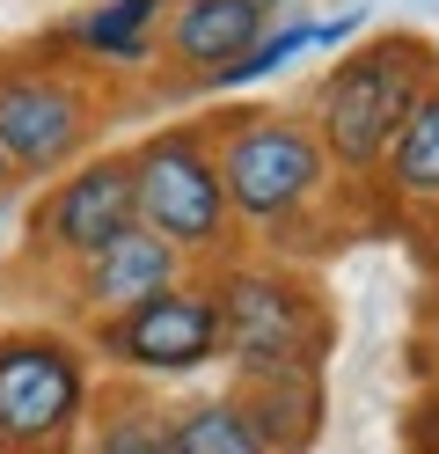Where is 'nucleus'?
<instances>
[{
    "label": "nucleus",
    "instance_id": "f257e3e1",
    "mask_svg": "<svg viewBox=\"0 0 439 454\" xmlns=\"http://www.w3.org/2000/svg\"><path fill=\"white\" fill-rule=\"evenodd\" d=\"M213 132V161H220V184H227V206L242 242H271L286 249L293 227H308L330 191L344 184L322 139L308 125V110H278V103H234L205 118Z\"/></svg>",
    "mask_w": 439,
    "mask_h": 454
},
{
    "label": "nucleus",
    "instance_id": "f03ea898",
    "mask_svg": "<svg viewBox=\"0 0 439 454\" xmlns=\"http://www.w3.org/2000/svg\"><path fill=\"white\" fill-rule=\"evenodd\" d=\"M425 89H439V44L418 30H380L366 44L337 51V67L308 96V125L344 184L380 176V154H388V139L403 132V118L418 110Z\"/></svg>",
    "mask_w": 439,
    "mask_h": 454
},
{
    "label": "nucleus",
    "instance_id": "7ed1b4c3",
    "mask_svg": "<svg viewBox=\"0 0 439 454\" xmlns=\"http://www.w3.org/2000/svg\"><path fill=\"white\" fill-rule=\"evenodd\" d=\"M220 308V345L234 381L249 374H322L337 345V316L330 294L308 271H293L278 257H227L205 271Z\"/></svg>",
    "mask_w": 439,
    "mask_h": 454
},
{
    "label": "nucleus",
    "instance_id": "20e7f679",
    "mask_svg": "<svg viewBox=\"0 0 439 454\" xmlns=\"http://www.w3.org/2000/svg\"><path fill=\"white\" fill-rule=\"evenodd\" d=\"M132 198H139V227L161 235L191 271H213L227 257H242V227H234L205 118L161 125V132L139 139L132 147Z\"/></svg>",
    "mask_w": 439,
    "mask_h": 454
},
{
    "label": "nucleus",
    "instance_id": "39448f33",
    "mask_svg": "<svg viewBox=\"0 0 439 454\" xmlns=\"http://www.w3.org/2000/svg\"><path fill=\"white\" fill-rule=\"evenodd\" d=\"M96 352L67 323L0 330V454H74L96 411Z\"/></svg>",
    "mask_w": 439,
    "mask_h": 454
},
{
    "label": "nucleus",
    "instance_id": "423d86ee",
    "mask_svg": "<svg viewBox=\"0 0 439 454\" xmlns=\"http://www.w3.org/2000/svg\"><path fill=\"white\" fill-rule=\"evenodd\" d=\"M103 125L96 81L51 59H0V154L15 176H59V168L88 161Z\"/></svg>",
    "mask_w": 439,
    "mask_h": 454
},
{
    "label": "nucleus",
    "instance_id": "0eeeda50",
    "mask_svg": "<svg viewBox=\"0 0 439 454\" xmlns=\"http://www.w3.org/2000/svg\"><path fill=\"white\" fill-rule=\"evenodd\" d=\"M81 337L96 352V366H110L117 381H191V374L227 359L205 271L154 294V301H139V308H125V316H110V323H88Z\"/></svg>",
    "mask_w": 439,
    "mask_h": 454
},
{
    "label": "nucleus",
    "instance_id": "6e6552de",
    "mask_svg": "<svg viewBox=\"0 0 439 454\" xmlns=\"http://www.w3.org/2000/svg\"><path fill=\"white\" fill-rule=\"evenodd\" d=\"M125 227H139V198H132V147L125 154H88L74 168H59L44 198L29 206L22 227V257L67 271L81 257H96L103 242H117Z\"/></svg>",
    "mask_w": 439,
    "mask_h": 454
},
{
    "label": "nucleus",
    "instance_id": "1a4fd4ad",
    "mask_svg": "<svg viewBox=\"0 0 439 454\" xmlns=\"http://www.w3.org/2000/svg\"><path fill=\"white\" fill-rule=\"evenodd\" d=\"M67 286H59V316H67V330H88V323H110L125 316V308L154 301L169 286H184V278H198L161 235H146V227H125L117 242H103L96 257H81L59 271Z\"/></svg>",
    "mask_w": 439,
    "mask_h": 454
},
{
    "label": "nucleus",
    "instance_id": "9d476101",
    "mask_svg": "<svg viewBox=\"0 0 439 454\" xmlns=\"http://www.w3.org/2000/svg\"><path fill=\"white\" fill-rule=\"evenodd\" d=\"M271 8L263 0H169V22H161V59L198 81V89H213V81L242 59V51L271 30Z\"/></svg>",
    "mask_w": 439,
    "mask_h": 454
},
{
    "label": "nucleus",
    "instance_id": "9b49d317",
    "mask_svg": "<svg viewBox=\"0 0 439 454\" xmlns=\"http://www.w3.org/2000/svg\"><path fill=\"white\" fill-rule=\"evenodd\" d=\"M234 403L249 411V425L263 433L271 454H315L322 425H330L322 374H249V381H234Z\"/></svg>",
    "mask_w": 439,
    "mask_h": 454
},
{
    "label": "nucleus",
    "instance_id": "f8f14e48",
    "mask_svg": "<svg viewBox=\"0 0 439 454\" xmlns=\"http://www.w3.org/2000/svg\"><path fill=\"white\" fill-rule=\"evenodd\" d=\"M161 22H169V0H96L74 30L67 51L81 67H154L161 59Z\"/></svg>",
    "mask_w": 439,
    "mask_h": 454
},
{
    "label": "nucleus",
    "instance_id": "ddd939ff",
    "mask_svg": "<svg viewBox=\"0 0 439 454\" xmlns=\"http://www.w3.org/2000/svg\"><path fill=\"white\" fill-rule=\"evenodd\" d=\"M74 454H176L169 403L146 395V381H103Z\"/></svg>",
    "mask_w": 439,
    "mask_h": 454
},
{
    "label": "nucleus",
    "instance_id": "4468645a",
    "mask_svg": "<svg viewBox=\"0 0 439 454\" xmlns=\"http://www.w3.org/2000/svg\"><path fill=\"white\" fill-rule=\"evenodd\" d=\"M380 191L396 198V206H418V213H439V89L418 96V110L403 118V132L388 139V154H380Z\"/></svg>",
    "mask_w": 439,
    "mask_h": 454
},
{
    "label": "nucleus",
    "instance_id": "2eb2a0df",
    "mask_svg": "<svg viewBox=\"0 0 439 454\" xmlns=\"http://www.w3.org/2000/svg\"><path fill=\"white\" fill-rule=\"evenodd\" d=\"M169 433H176V454H271L263 433L249 425V411L234 403V388L169 403Z\"/></svg>",
    "mask_w": 439,
    "mask_h": 454
},
{
    "label": "nucleus",
    "instance_id": "dca6fc26",
    "mask_svg": "<svg viewBox=\"0 0 439 454\" xmlns=\"http://www.w3.org/2000/svg\"><path fill=\"white\" fill-rule=\"evenodd\" d=\"M301 51H315V15H293V22H271V30H263L242 59H234L213 89H256V81H271L278 67H293L301 59Z\"/></svg>",
    "mask_w": 439,
    "mask_h": 454
},
{
    "label": "nucleus",
    "instance_id": "f3484780",
    "mask_svg": "<svg viewBox=\"0 0 439 454\" xmlns=\"http://www.w3.org/2000/svg\"><path fill=\"white\" fill-rule=\"evenodd\" d=\"M410 454H439V388L410 411Z\"/></svg>",
    "mask_w": 439,
    "mask_h": 454
},
{
    "label": "nucleus",
    "instance_id": "a211bd4d",
    "mask_svg": "<svg viewBox=\"0 0 439 454\" xmlns=\"http://www.w3.org/2000/svg\"><path fill=\"white\" fill-rule=\"evenodd\" d=\"M425 366H432V388H439V301H432V323H425Z\"/></svg>",
    "mask_w": 439,
    "mask_h": 454
},
{
    "label": "nucleus",
    "instance_id": "6ab92c4d",
    "mask_svg": "<svg viewBox=\"0 0 439 454\" xmlns=\"http://www.w3.org/2000/svg\"><path fill=\"white\" fill-rule=\"evenodd\" d=\"M425 264H432V271H439V213H432V220H425Z\"/></svg>",
    "mask_w": 439,
    "mask_h": 454
},
{
    "label": "nucleus",
    "instance_id": "aec40b11",
    "mask_svg": "<svg viewBox=\"0 0 439 454\" xmlns=\"http://www.w3.org/2000/svg\"><path fill=\"white\" fill-rule=\"evenodd\" d=\"M15 184H22V176H15V161L0 154V206H8V191H15Z\"/></svg>",
    "mask_w": 439,
    "mask_h": 454
},
{
    "label": "nucleus",
    "instance_id": "412c9836",
    "mask_svg": "<svg viewBox=\"0 0 439 454\" xmlns=\"http://www.w3.org/2000/svg\"><path fill=\"white\" fill-rule=\"evenodd\" d=\"M418 8H439V0H418Z\"/></svg>",
    "mask_w": 439,
    "mask_h": 454
}]
</instances>
